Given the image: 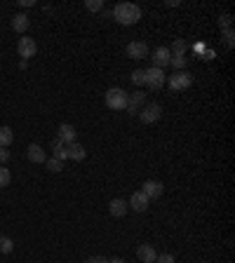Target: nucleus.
<instances>
[{"instance_id":"30","label":"nucleus","mask_w":235,"mask_h":263,"mask_svg":"<svg viewBox=\"0 0 235 263\" xmlns=\"http://www.w3.org/2000/svg\"><path fill=\"white\" fill-rule=\"evenodd\" d=\"M85 263H108V259L106 256H89Z\"/></svg>"},{"instance_id":"6","label":"nucleus","mask_w":235,"mask_h":263,"mask_svg":"<svg viewBox=\"0 0 235 263\" xmlns=\"http://www.w3.org/2000/svg\"><path fill=\"white\" fill-rule=\"evenodd\" d=\"M17 52H19V57H22L24 61H29V59H33V57H35V52H38V45H35V40H33V38H19V42H17Z\"/></svg>"},{"instance_id":"18","label":"nucleus","mask_w":235,"mask_h":263,"mask_svg":"<svg viewBox=\"0 0 235 263\" xmlns=\"http://www.w3.org/2000/svg\"><path fill=\"white\" fill-rule=\"evenodd\" d=\"M12 139H14V132L10 127H0V148H7L12 144Z\"/></svg>"},{"instance_id":"11","label":"nucleus","mask_w":235,"mask_h":263,"mask_svg":"<svg viewBox=\"0 0 235 263\" xmlns=\"http://www.w3.org/2000/svg\"><path fill=\"white\" fill-rule=\"evenodd\" d=\"M146 104V96L144 92H134V94H129V101H127V113L129 116H139L141 106Z\"/></svg>"},{"instance_id":"4","label":"nucleus","mask_w":235,"mask_h":263,"mask_svg":"<svg viewBox=\"0 0 235 263\" xmlns=\"http://www.w3.org/2000/svg\"><path fill=\"white\" fill-rule=\"evenodd\" d=\"M162 116V106L160 104H144L139 111V120L144 122V125H153V122H158Z\"/></svg>"},{"instance_id":"28","label":"nucleus","mask_w":235,"mask_h":263,"mask_svg":"<svg viewBox=\"0 0 235 263\" xmlns=\"http://www.w3.org/2000/svg\"><path fill=\"white\" fill-rule=\"evenodd\" d=\"M155 261H158V263H174V256H172L170 252H162V254H158V256H155Z\"/></svg>"},{"instance_id":"5","label":"nucleus","mask_w":235,"mask_h":263,"mask_svg":"<svg viewBox=\"0 0 235 263\" xmlns=\"http://www.w3.org/2000/svg\"><path fill=\"white\" fill-rule=\"evenodd\" d=\"M146 73V80H144V85H148L150 89H162L165 87V71H160V68H146L144 71Z\"/></svg>"},{"instance_id":"24","label":"nucleus","mask_w":235,"mask_h":263,"mask_svg":"<svg viewBox=\"0 0 235 263\" xmlns=\"http://www.w3.org/2000/svg\"><path fill=\"white\" fill-rule=\"evenodd\" d=\"M85 7H87V12H104V2H101V0H87Z\"/></svg>"},{"instance_id":"20","label":"nucleus","mask_w":235,"mask_h":263,"mask_svg":"<svg viewBox=\"0 0 235 263\" xmlns=\"http://www.w3.org/2000/svg\"><path fill=\"white\" fill-rule=\"evenodd\" d=\"M45 167L50 169L52 174H57V172H61V169H64V162H61V160H57V158H47L45 160Z\"/></svg>"},{"instance_id":"12","label":"nucleus","mask_w":235,"mask_h":263,"mask_svg":"<svg viewBox=\"0 0 235 263\" xmlns=\"http://www.w3.org/2000/svg\"><path fill=\"white\" fill-rule=\"evenodd\" d=\"M127 200H122V198H116V200L108 202V214L111 216H116V219H120V216H125L127 214Z\"/></svg>"},{"instance_id":"8","label":"nucleus","mask_w":235,"mask_h":263,"mask_svg":"<svg viewBox=\"0 0 235 263\" xmlns=\"http://www.w3.org/2000/svg\"><path fill=\"white\" fill-rule=\"evenodd\" d=\"M150 59H153V66H155V68L165 71V68L170 66V61H172V54H170V50H167V47H158V50L153 52V57H150Z\"/></svg>"},{"instance_id":"9","label":"nucleus","mask_w":235,"mask_h":263,"mask_svg":"<svg viewBox=\"0 0 235 263\" xmlns=\"http://www.w3.org/2000/svg\"><path fill=\"white\" fill-rule=\"evenodd\" d=\"M87 158V150L83 144H78V141H73V144H68L66 146V160H75V162H83V160Z\"/></svg>"},{"instance_id":"23","label":"nucleus","mask_w":235,"mask_h":263,"mask_svg":"<svg viewBox=\"0 0 235 263\" xmlns=\"http://www.w3.org/2000/svg\"><path fill=\"white\" fill-rule=\"evenodd\" d=\"M0 252H2V254H12V252H14V242H12L10 237H0Z\"/></svg>"},{"instance_id":"15","label":"nucleus","mask_w":235,"mask_h":263,"mask_svg":"<svg viewBox=\"0 0 235 263\" xmlns=\"http://www.w3.org/2000/svg\"><path fill=\"white\" fill-rule=\"evenodd\" d=\"M29 26H31V19H29V14H24V12H17L14 14V19H12V29L17 33H26L29 31Z\"/></svg>"},{"instance_id":"7","label":"nucleus","mask_w":235,"mask_h":263,"mask_svg":"<svg viewBox=\"0 0 235 263\" xmlns=\"http://www.w3.org/2000/svg\"><path fill=\"white\" fill-rule=\"evenodd\" d=\"M141 193L148 198V200H158L162 193H165V186H162L160 181H155V179H148V181H144V186H141Z\"/></svg>"},{"instance_id":"19","label":"nucleus","mask_w":235,"mask_h":263,"mask_svg":"<svg viewBox=\"0 0 235 263\" xmlns=\"http://www.w3.org/2000/svg\"><path fill=\"white\" fill-rule=\"evenodd\" d=\"M186 50H188V45H186L183 40H174L170 54H172V57H186Z\"/></svg>"},{"instance_id":"26","label":"nucleus","mask_w":235,"mask_h":263,"mask_svg":"<svg viewBox=\"0 0 235 263\" xmlns=\"http://www.w3.org/2000/svg\"><path fill=\"white\" fill-rule=\"evenodd\" d=\"M231 24H233V17H231V14H221V17H219V29H221V31L231 29Z\"/></svg>"},{"instance_id":"27","label":"nucleus","mask_w":235,"mask_h":263,"mask_svg":"<svg viewBox=\"0 0 235 263\" xmlns=\"http://www.w3.org/2000/svg\"><path fill=\"white\" fill-rule=\"evenodd\" d=\"M144 80H146V73H144V68H137V71L132 73V83H134V85H144Z\"/></svg>"},{"instance_id":"17","label":"nucleus","mask_w":235,"mask_h":263,"mask_svg":"<svg viewBox=\"0 0 235 263\" xmlns=\"http://www.w3.org/2000/svg\"><path fill=\"white\" fill-rule=\"evenodd\" d=\"M137 256H139L141 263H153V261H155V256H158V252L153 249V244H139Z\"/></svg>"},{"instance_id":"3","label":"nucleus","mask_w":235,"mask_h":263,"mask_svg":"<svg viewBox=\"0 0 235 263\" xmlns=\"http://www.w3.org/2000/svg\"><path fill=\"white\" fill-rule=\"evenodd\" d=\"M193 83V78L188 71H176L174 75L167 78V87H170L172 92H183V89H188Z\"/></svg>"},{"instance_id":"29","label":"nucleus","mask_w":235,"mask_h":263,"mask_svg":"<svg viewBox=\"0 0 235 263\" xmlns=\"http://www.w3.org/2000/svg\"><path fill=\"white\" fill-rule=\"evenodd\" d=\"M10 160V150L7 148H0V165H5Z\"/></svg>"},{"instance_id":"1","label":"nucleus","mask_w":235,"mask_h":263,"mask_svg":"<svg viewBox=\"0 0 235 263\" xmlns=\"http://www.w3.org/2000/svg\"><path fill=\"white\" fill-rule=\"evenodd\" d=\"M111 14H113V19H116L118 24H122V26H134V24L141 19L139 5H134V2H118Z\"/></svg>"},{"instance_id":"2","label":"nucleus","mask_w":235,"mask_h":263,"mask_svg":"<svg viewBox=\"0 0 235 263\" xmlns=\"http://www.w3.org/2000/svg\"><path fill=\"white\" fill-rule=\"evenodd\" d=\"M127 101H129V94L125 89H120V87H111L106 92V106L113 108V111H125Z\"/></svg>"},{"instance_id":"16","label":"nucleus","mask_w":235,"mask_h":263,"mask_svg":"<svg viewBox=\"0 0 235 263\" xmlns=\"http://www.w3.org/2000/svg\"><path fill=\"white\" fill-rule=\"evenodd\" d=\"M57 137L61 139L66 146H68V144H73V141H75V127H73V125H68V122L59 125V129H57Z\"/></svg>"},{"instance_id":"14","label":"nucleus","mask_w":235,"mask_h":263,"mask_svg":"<svg viewBox=\"0 0 235 263\" xmlns=\"http://www.w3.org/2000/svg\"><path fill=\"white\" fill-rule=\"evenodd\" d=\"M148 205H150V200L141 193V190H137V193L129 198V207H132L134 211H146L148 209Z\"/></svg>"},{"instance_id":"32","label":"nucleus","mask_w":235,"mask_h":263,"mask_svg":"<svg viewBox=\"0 0 235 263\" xmlns=\"http://www.w3.org/2000/svg\"><path fill=\"white\" fill-rule=\"evenodd\" d=\"M165 5H167V7H176V5H179V0H167Z\"/></svg>"},{"instance_id":"21","label":"nucleus","mask_w":235,"mask_h":263,"mask_svg":"<svg viewBox=\"0 0 235 263\" xmlns=\"http://www.w3.org/2000/svg\"><path fill=\"white\" fill-rule=\"evenodd\" d=\"M10 181H12L10 169L5 167V165H0V188H7V186H10Z\"/></svg>"},{"instance_id":"13","label":"nucleus","mask_w":235,"mask_h":263,"mask_svg":"<svg viewBox=\"0 0 235 263\" xmlns=\"http://www.w3.org/2000/svg\"><path fill=\"white\" fill-rule=\"evenodd\" d=\"M26 158L31 160V162H35V165H45L47 155H45L43 146H38V144H31V146L26 148Z\"/></svg>"},{"instance_id":"31","label":"nucleus","mask_w":235,"mask_h":263,"mask_svg":"<svg viewBox=\"0 0 235 263\" xmlns=\"http://www.w3.org/2000/svg\"><path fill=\"white\" fill-rule=\"evenodd\" d=\"M108 263H127L125 259H120V256H116V259H108Z\"/></svg>"},{"instance_id":"10","label":"nucleus","mask_w":235,"mask_h":263,"mask_svg":"<svg viewBox=\"0 0 235 263\" xmlns=\"http://www.w3.org/2000/svg\"><path fill=\"white\" fill-rule=\"evenodd\" d=\"M127 54L132 59H146V57H148V45L141 40H132L127 45Z\"/></svg>"},{"instance_id":"22","label":"nucleus","mask_w":235,"mask_h":263,"mask_svg":"<svg viewBox=\"0 0 235 263\" xmlns=\"http://www.w3.org/2000/svg\"><path fill=\"white\" fill-rule=\"evenodd\" d=\"M170 66H174L176 71H186V66H188V57H172Z\"/></svg>"},{"instance_id":"25","label":"nucleus","mask_w":235,"mask_h":263,"mask_svg":"<svg viewBox=\"0 0 235 263\" xmlns=\"http://www.w3.org/2000/svg\"><path fill=\"white\" fill-rule=\"evenodd\" d=\"M221 38H224V42L228 45V47H233V45H235V33H233V29H226V31H221Z\"/></svg>"}]
</instances>
